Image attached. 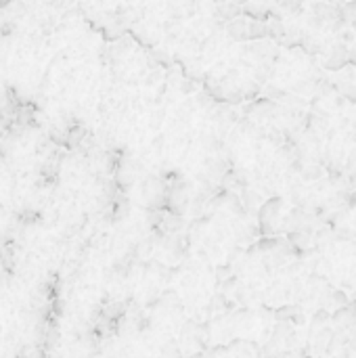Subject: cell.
I'll return each instance as SVG.
<instances>
[{
    "instance_id": "cell-1",
    "label": "cell",
    "mask_w": 356,
    "mask_h": 358,
    "mask_svg": "<svg viewBox=\"0 0 356 358\" xmlns=\"http://www.w3.org/2000/svg\"><path fill=\"white\" fill-rule=\"evenodd\" d=\"M279 208H281V201L279 199H273L269 201L262 212H260V224H262V231L264 233H271L277 224V216H279Z\"/></svg>"
}]
</instances>
